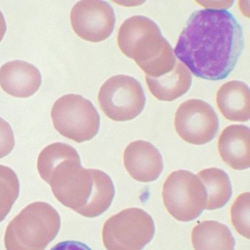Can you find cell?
<instances>
[{
	"label": "cell",
	"mask_w": 250,
	"mask_h": 250,
	"mask_svg": "<svg viewBox=\"0 0 250 250\" xmlns=\"http://www.w3.org/2000/svg\"><path fill=\"white\" fill-rule=\"evenodd\" d=\"M20 194V182L8 167L0 165V222L10 213Z\"/></svg>",
	"instance_id": "ac0fdd59"
},
{
	"label": "cell",
	"mask_w": 250,
	"mask_h": 250,
	"mask_svg": "<svg viewBox=\"0 0 250 250\" xmlns=\"http://www.w3.org/2000/svg\"><path fill=\"white\" fill-rule=\"evenodd\" d=\"M163 200L167 210L175 220L192 221L206 208V189L198 176L180 169L169 174L164 183Z\"/></svg>",
	"instance_id": "52a82bcc"
},
{
	"label": "cell",
	"mask_w": 250,
	"mask_h": 250,
	"mask_svg": "<svg viewBox=\"0 0 250 250\" xmlns=\"http://www.w3.org/2000/svg\"><path fill=\"white\" fill-rule=\"evenodd\" d=\"M231 222L236 231L245 238H250V194L242 193L231 207Z\"/></svg>",
	"instance_id": "d6986e66"
},
{
	"label": "cell",
	"mask_w": 250,
	"mask_h": 250,
	"mask_svg": "<svg viewBox=\"0 0 250 250\" xmlns=\"http://www.w3.org/2000/svg\"><path fill=\"white\" fill-rule=\"evenodd\" d=\"M117 44L146 76H163L172 70L177 62L172 47L159 26L146 17L137 15L125 20L119 29Z\"/></svg>",
	"instance_id": "3957f363"
},
{
	"label": "cell",
	"mask_w": 250,
	"mask_h": 250,
	"mask_svg": "<svg viewBox=\"0 0 250 250\" xmlns=\"http://www.w3.org/2000/svg\"><path fill=\"white\" fill-rule=\"evenodd\" d=\"M15 145V137L10 124L0 117V159L8 155Z\"/></svg>",
	"instance_id": "ffe728a7"
},
{
	"label": "cell",
	"mask_w": 250,
	"mask_h": 250,
	"mask_svg": "<svg viewBox=\"0 0 250 250\" xmlns=\"http://www.w3.org/2000/svg\"><path fill=\"white\" fill-rule=\"evenodd\" d=\"M51 117L59 133L76 143L92 140L100 130L96 108L80 95L69 94L59 98L52 106Z\"/></svg>",
	"instance_id": "5b68a950"
},
{
	"label": "cell",
	"mask_w": 250,
	"mask_h": 250,
	"mask_svg": "<svg viewBox=\"0 0 250 250\" xmlns=\"http://www.w3.org/2000/svg\"><path fill=\"white\" fill-rule=\"evenodd\" d=\"M6 31H7V25H6L5 20H4L2 13L0 12V42L4 38Z\"/></svg>",
	"instance_id": "44dd1931"
},
{
	"label": "cell",
	"mask_w": 250,
	"mask_h": 250,
	"mask_svg": "<svg viewBox=\"0 0 250 250\" xmlns=\"http://www.w3.org/2000/svg\"><path fill=\"white\" fill-rule=\"evenodd\" d=\"M98 102L106 117L116 122L134 120L143 112L146 97L141 84L134 77L119 75L103 84Z\"/></svg>",
	"instance_id": "ba28073f"
},
{
	"label": "cell",
	"mask_w": 250,
	"mask_h": 250,
	"mask_svg": "<svg viewBox=\"0 0 250 250\" xmlns=\"http://www.w3.org/2000/svg\"><path fill=\"white\" fill-rule=\"evenodd\" d=\"M244 44L243 30L232 14L206 9L193 12L174 53L194 76L217 81L234 70Z\"/></svg>",
	"instance_id": "6da1fadb"
},
{
	"label": "cell",
	"mask_w": 250,
	"mask_h": 250,
	"mask_svg": "<svg viewBox=\"0 0 250 250\" xmlns=\"http://www.w3.org/2000/svg\"><path fill=\"white\" fill-rule=\"evenodd\" d=\"M60 227V214L52 205L33 202L10 222L4 245L8 250H43L55 240Z\"/></svg>",
	"instance_id": "277c9868"
},
{
	"label": "cell",
	"mask_w": 250,
	"mask_h": 250,
	"mask_svg": "<svg viewBox=\"0 0 250 250\" xmlns=\"http://www.w3.org/2000/svg\"><path fill=\"white\" fill-rule=\"evenodd\" d=\"M60 203L89 218L105 212L115 197L113 182L100 169L72 165L57 174L49 184Z\"/></svg>",
	"instance_id": "7a4b0ae2"
},
{
	"label": "cell",
	"mask_w": 250,
	"mask_h": 250,
	"mask_svg": "<svg viewBox=\"0 0 250 250\" xmlns=\"http://www.w3.org/2000/svg\"><path fill=\"white\" fill-rule=\"evenodd\" d=\"M70 21L73 30L80 38L100 42L113 32L115 14L112 6L105 1L83 0L74 5Z\"/></svg>",
	"instance_id": "30bf717a"
},
{
	"label": "cell",
	"mask_w": 250,
	"mask_h": 250,
	"mask_svg": "<svg viewBox=\"0 0 250 250\" xmlns=\"http://www.w3.org/2000/svg\"><path fill=\"white\" fill-rule=\"evenodd\" d=\"M124 165L129 175L138 182L150 183L157 180L163 170L160 151L143 140L131 143L125 149Z\"/></svg>",
	"instance_id": "8fae6325"
},
{
	"label": "cell",
	"mask_w": 250,
	"mask_h": 250,
	"mask_svg": "<svg viewBox=\"0 0 250 250\" xmlns=\"http://www.w3.org/2000/svg\"><path fill=\"white\" fill-rule=\"evenodd\" d=\"M152 217L140 208H127L108 219L103 229L106 250H140L153 239Z\"/></svg>",
	"instance_id": "8992f818"
},
{
	"label": "cell",
	"mask_w": 250,
	"mask_h": 250,
	"mask_svg": "<svg viewBox=\"0 0 250 250\" xmlns=\"http://www.w3.org/2000/svg\"><path fill=\"white\" fill-rule=\"evenodd\" d=\"M207 192L205 209L215 210L223 208L230 200L232 188L228 174L219 168L203 169L197 174Z\"/></svg>",
	"instance_id": "e0dca14e"
},
{
	"label": "cell",
	"mask_w": 250,
	"mask_h": 250,
	"mask_svg": "<svg viewBox=\"0 0 250 250\" xmlns=\"http://www.w3.org/2000/svg\"><path fill=\"white\" fill-rule=\"evenodd\" d=\"M216 100L219 110L227 120L239 123L250 120V87L245 83L240 81L225 83L219 89Z\"/></svg>",
	"instance_id": "5bb4252c"
},
{
	"label": "cell",
	"mask_w": 250,
	"mask_h": 250,
	"mask_svg": "<svg viewBox=\"0 0 250 250\" xmlns=\"http://www.w3.org/2000/svg\"><path fill=\"white\" fill-rule=\"evenodd\" d=\"M219 154L224 163L235 170H243L250 166V128L232 125L225 128L217 144Z\"/></svg>",
	"instance_id": "4fadbf2b"
},
{
	"label": "cell",
	"mask_w": 250,
	"mask_h": 250,
	"mask_svg": "<svg viewBox=\"0 0 250 250\" xmlns=\"http://www.w3.org/2000/svg\"><path fill=\"white\" fill-rule=\"evenodd\" d=\"M215 111L203 100L192 99L180 104L174 117V127L178 135L189 144L210 143L219 130Z\"/></svg>",
	"instance_id": "9c48e42d"
},
{
	"label": "cell",
	"mask_w": 250,
	"mask_h": 250,
	"mask_svg": "<svg viewBox=\"0 0 250 250\" xmlns=\"http://www.w3.org/2000/svg\"><path fill=\"white\" fill-rule=\"evenodd\" d=\"M41 84V73L38 68L28 62L16 60L0 68V86L11 96L19 98L32 96Z\"/></svg>",
	"instance_id": "7c38bea8"
},
{
	"label": "cell",
	"mask_w": 250,
	"mask_h": 250,
	"mask_svg": "<svg viewBox=\"0 0 250 250\" xmlns=\"http://www.w3.org/2000/svg\"><path fill=\"white\" fill-rule=\"evenodd\" d=\"M146 83L151 93L160 101L172 102L183 96L192 85V77L183 63L176 62L168 73L159 77L146 76Z\"/></svg>",
	"instance_id": "9a60e30c"
},
{
	"label": "cell",
	"mask_w": 250,
	"mask_h": 250,
	"mask_svg": "<svg viewBox=\"0 0 250 250\" xmlns=\"http://www.w3.org/2000/svg\"><path fill=\"white\" fill-rule=\"evenodd\" d=\"M191 240L197 250H231L235 240L228 226L217 221L208 220L193 228Z\"/></svg>",
	"instance_id": "2e32d148"
}]
</instances>
